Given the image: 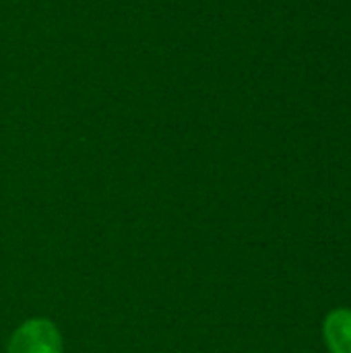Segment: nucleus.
<instances>
[{
    "label": "nucleus",
    "mask_w": 351,
    "mask_h": 353,
    "mask_svg": "<svg viewBox=\"0 0 351 353\" xmlns=\"http://www.w3.org/2000/svg\"><path fill=\"white\" fill-rule=\"evenodd\" d=\"M8 353H62V335L52 321L31 319L12 333Z\"/></svg>",
    "instance_id": "nucleus-1"
},
{
    "label": "nucleus",
    "mask_w": 351,
    "mask_h": 353,
    "mask_svg": "<svg viewBox=\"0 0 351 353\" xmlns=\"http://www.w3.org/2000/svg\"><path fill=\"white\" fill-rule=\"evenodd\" d=\"M323 341L329 353H351V308H333L325 316Z\"/></svg>",
    "instance_id": "nucleus-2"
}]
</instances>
